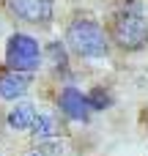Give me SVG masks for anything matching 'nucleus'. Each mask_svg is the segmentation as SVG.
<instances>
[{
    "label": "nucleus",
    "mask_w": 148,
    "mask_h": 156,
    "mask_svg": "<svg viewBox=\"0 0 148 156\" xmlns=\"http://www.w3.org/2000/svg\"><path fill=\"white\" fill-rule=\"evenodd\" d=\"M33 121H36V107L30 101H22V104H14L11 112H8V126L14 132H25V129H33Z\"/></svg>",
    "instance_id": "7"
},
{
    "label": "nucleus",
    "mask_w": 148,
    "mask_h": 156,
    "mask_svg": "<svg viewBox=\"0 0 148 156\" xmlns=\"http://www.w3.org/2000/svg\"><path fill=\"white\" fill-rule=\"evenodd\" d=\"M88 104H91V110H107V107L113 104V99H110V93H107V90L93 88V90L88 93Z\"/></svg>",
    "instance_id": "9"
},
{
    "label": "nucleus",
    "mask_w": 148,
    "mask_h": 156,
    "mask_svg": "<svg viewBox=\"0 0 148 156\" xmlns=\"http://www.w3.org/2000/svg\"><path fill=\"white\" fill-rule=\"evenodd\" d=\"M66 41L82 58H104L110 52V44H107L104 30L93 19H82V16L74 19L69 25V30H66Z\"/></svg>",
    "instance_id": "1"
},
{
    "label": "nucleus",
    "mask_w": 148,
    "mask_h": 156,
    "mask_svg": "<svg viewBox=\"0 0 148 156\" xmlns=\"http://www.w3.org/2000/svg\"><path fill=\"white\" fill-rule=\"evenodd\" d=\"M5 63L11 71L30 74L41 66V47L33 36L27 33H14L5 44Z\"/></svg>",
    "instance_id": "2"
},
{
    "label": "nucleus",
    "mask_w": 148,
    "mask_h": 156,
    "mask_svg": "<svg viewBox=\"0 0 148 156\" xmlns=\"http://www.w3.org/2000/svg\"><path fill=\"white\" fill-rule=\"evenodd\" d=\"M33 137L36 140H49V137H55L58 134V123H55V118L52 115H36V121H33Z\"/></svg>",
    "instance_id": "8"
},
{
    "label": "nucleus",
    "mask_w": 148,
    "mask_h": 156,
    "mask_svg": "<svg viewBox=\"0 0 148 156\" xmlns=\"http://www.w3.org/2000/svg\"><path fill=\"white\" fill-rule=\"evenodd\" d=\"M27 88H30V77H27V74H19V71H5V74H0V99L14 101V99L25 96Z\"/></svg>",
    "instance_id": "6"
},
{
    "label": "nucleus",
    "mask_w": 148,
    "mask_h": 156,
    "mask_svg": "<svg viewBox=\"0 0 148 156\" xmlns=\"http://www.w3.org/2000/svg\"><path fill=\"white\" fill-rule=\"evenodd\" d=\"M113 36L124 49H140L148 44V19L135 11H121L113 22Z\"/></svg>",
    "instance_id": "3"
},
{
    "label": "nucleus",
    "mask_w": 148,
    "mask_h": 156,
    "mask_svg": "<svg viewBox=\"0 0 148 156\" xmlns=\"http://www.w3.org/2000/svg\"><path fill=\"white\" fill-rule=\"evenodd\" d=\"M60 110L71 118V121H88L91 118V104H88V96H82L77 88H63L60 90V99H58Z\"/></svg>",
    "instance_id": "5"
},
{
    "label": "nucleus",
    "mask_w": 148,
    "mask_h": 156,
    "mask_svg": "<svg viewBox=\"0 0 148 156\" xmlns=\"http://www.w3.org/2000/svg\"><path fill=\"white\" fill-rule=\"evenodd\" d=\"M47 52H49V58H52L55 66H66V47H63L60 41H52V44L47 47Z\"/></svg>",
    "instance_id": "10"
},
{
    "label": "nucleus",
    "mask_w": 148,
    "mask_h": 156,
    "mask_svg": "<svg viewBox=\"0 0 148 156\" xmlns=\"http://www.w3.org/2000/svg\"><path fill=\"white\" fill-rule=\"evenodd\" d=\"M8 11L30 25H47L52 19V0H5Z\"/></svg>",
    "instance_id": "4"
},
{
    "label": "nucleus",
    "mask_w": 148,
    "mask_h": 156,
    "mask_svg": "<svg viewBox=\"0 0 148 156\" xmlns=\"http://www.w3.org/2000/svg\"><path fill=\"white\" fill-rule=\"evenodd\" d=\"M38 154L60 156V154H63V143H58V140H41V145H38Z\"/></svg>",
    "instance_id": "11"
},
{
    "label": "nucleus",
    "mask_w": 148,
    "mask_h": 156,
    "mask_svg": "<svg viewBox=\"0 0 148 156\" xmlns=\"http://www.w3.org/2000/svg\"><path fill=\"white\" fill-rule=\"evenodd\" d=\"M30 156H41V154H30Z\"/></svg>",
    "instance_id": "12"
}]
</instances>
